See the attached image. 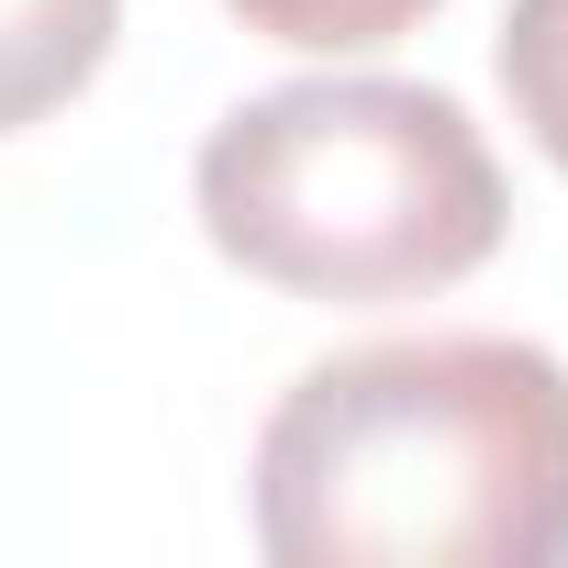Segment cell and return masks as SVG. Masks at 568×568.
Instances as JSON below:
<instances>
[{
  "label": "cell",
  "mask_w": 568,
  "mask_h": 568,
  "mask_svg": "<svg viewBox=\"0 0 568 568\" xmlns=\"http://www.w3.org/2000/svg\"><path fill=\"white\" fill-rule=\"evenodd\" d=\"M490 57H501L513 123H524V134H535V156L568 179V0H513Z\"/></svg>",
  "instance_id": "4"
},
{
  "label": "cell",
  "mask_w": 568,
  "mask_h": 568,
  "mask_svg": "<svg viewBox=\"0 0 568 568\" xmlns=\"http://www.w3.org/2000/svg\"><path fill=\"white\" fill-rule=\"evenodd\" d=\"M223 12L302 57H368V45H402L413 23H435L446 0H223Z\"/></svg>",
  "instance_id": "5"
},
{
  "label": "cell",
  "mask_w": 568,
  "mask_h": 568,
  "mask_svg": "<svg viewBox=\"0 0 568 568\" xmlns=\"http://www.w3.org/2000/svg\"><path fill=\"white\" fill-rule=\"evenodd\" d=\"M123 34V0H0V134L68 112Z\"/></svg>",
  "instance_id": "3"
},
{
  "label": "cell",
  "mask_w": 568,
  "mask_h": 568,
  "mask_svg": "<svg viewBox=\"0 0 568 568\" xmlns=\"http://www.w3.org/2000/svg\"><path fill=\"white\" fill-rule=\"evenodd\" d=\"M278 568H568V368L524 335H379L256 424Z\"/></svg>",
  "instance_id": "1"
},
{
  "label": "cell",
  "mask_w": 568,
  "mask_h": 568,
  "mask_svg": "<svg viewBox=\"0 0 568 568\" xmlns=\"http://www.w3.org/2000/svg\"><path fill=\"white\" fill-rule=\"evenodd\" d=\"M201 234L291 302H424L513 234L490 134L435 79H291L190 156Z\"/></svg>",
  "instance_id": "2"
}]
</instances>
